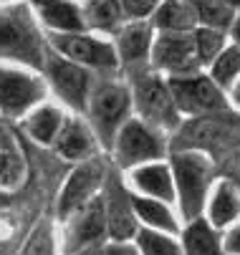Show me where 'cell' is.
<instances>
[{
  "label": "cell",
  "instance_id": "cell-1",
  "mask_svg": "<svg viewBox=\"0 0 240 255\" xmlns=\"http://www.w3.org/2000/svg\"><path fill=\"white\" fill-rule=\"evenodd\" d=\"M46 53V30L28 0L0 3V63H15L41 71Z\"/></svg>",
  "mask_w": 240,
  "mask_h": 255
},
{
  "label": "cell",
  "instance_id": "cell-2",
  "mask_svg": "<svg viewBox=\"0 0 240 255\" xmlns=\"http://www.w3.org/2000/svg\"><path fill=\"white\" fill-rule=\"evenodd\" d=\"M134 109L129 81H119V74L114 76H99L94 84V91L89 96V127L94 129L96 139L112 147L119 129L129 122V114Z\"/></svg>",
  "mask_w": 240,
  "mask_h": 255
},
{
  "label": "cell",
  "instance_id": "cell-3",
  "mask_svg": "<svg viewBox=\"0 0 240 255\" xmlns=\"http://www.w3.org/2000/svg\"><path fill=\"white\" fill-rule=\"evenodd\" d=\"M131 89V101L139 119L147 124L162 129V131H172L180 124V109L175 104L172 89H169V79L152 66L124 74Z\"/></svg>",
  "mask_w": 240,
  "mask_h": 255
},
{
  "label": "cell",
  "instance_id": "cell-4",
  "mask_svg": "<svg viewBox=\"0 0 240 255\" xmlns=\"http://www.w3.org/2000/svg\"><path fill=\"white\" fill-rule=\"evenodd\" d=\"M46 38L53 51L91 68L99 76L121 74L114 41L107 35H99L94 30H76V33H46Z\"/></svg>",
  "mask_w": 240,
  "mask_h": 255
},
{
  "label": "cell",
  "instance_id": "cell-5",
  "mask_svg": "<svg viewBox=\"0 0 240 255\" xmlns=\"http://www.w3.org/2000/svg\"><path fill=\"white\" fill-rule=\"evenodd\" d=\"M41 74L48 84V89L74 112H84L86 114V106H89V96L94 91V84L99 79V74H94L91 68L71 61L61 56L58 51H53L48 46V53H46V61H43V68Z\"/></svg>",
  "mask_w": 240,
  "mask_h": 255
},
{
  "label": "cell",
  "instance_id": "cell-6",
  "mask_svg": "<svg viewBox=\"0 0 240 255\" xmlns=\"http://www.w3.org/2000/svg\"><path fill=\"white\" fill-rule=\"evenodd\" d=\"M48 94L41 71L15 63H0V114L18 119L36 109Z\"/></svg>",
  "mask_w": 240,
  "mask_h": 255
},
{
  "label": "cell",
  "instance_id": "cell-7",
  "mask_svg": "<svg viewBox=\"0 0 240 255\" xmlns=\"http://www.w3.org/2000/svg\"><path fill=\"white\" fill-rule=\"evenodd\" d=\"M169 89H172L175 104L180 109V114H195V117H205V114H220L228 112V91L220 89L210 74L197 71L190 76H175L169 79Z\"/></svg>",
  "mask_w": 240,
  "mask_h": 255
},
{
  "label": "cell",
  "instance_id": "cell-8",
  "mask_svg": "<svg viewBox=\"0 0 240 255\" xmlns=\"http://www.w3.org/2000/svg\"><path fill=\"white\" fill-rule=\"evenodd\" d=\"M112 147L119 167H136L149 159H159L164 154L162 129L147 124L144 119H129L119 129Z\"/></svg>",
  "mask_w": 240,
  "mask_h": 255
},
{
  "label": "cell",
  "instance_id": "cell-9",
  "mask_svg": "<svg viewBox=\"0 0 240 255\" xmlns=\"http://www.w3.org/2000/svg\"><path fill=\"white\" fill-rule=\"evenodd\" d=\"M172 177L177 185V195H180V207L187 220H197L202 205H205V195H208V185H210V164L200 154H177L175 164H172Z\"/></svg>",
  "mask_w": 240,
  "mask_h": 255
},
{
  "label": "cell",
  "instance_id": "cell-10",
  "mask_svg": "<svg viewBox=\"0 0 240 255\" xmlns=\"http://www.w3.org/2000/svg\"><path fill=\"white\" fill-rule=\"evenodd\" d=\"M152 68L167 79L190 76L202 71V63L195 51L192 30L187 33H157L152 46Z\"/></svg>",
  "mask_w": 240,
  "mask_h": 255
},
{
  "label": "cell",
  "instance_id": "cell-11",
  "mask_svg": "<svg viewBox=\"0 0 240 255\" xmlns=\"http://www.w3.org/2000/svg\"><path fill=\"white\" fill-rule=\"evenodd\" d=\"M154 25L149 23V18L144 20H126L117 35H114V48L119 56V68L121 74H131L152 66V46H154Z\"/></svg>",
  "mask_w": 240,
  "mask_h": 255
},
{
  "label": "cell",
  "instance_id": "cell-12",
  "mask_svg": "<svg viewBox=\"0 0 240 255\" xmlns=\"http://www.w3.org/2000/svg\"><path fill=\"white\" fill-rule=\"evenodd\" d=\"M46 33L86 30L81 0H28Z\"/></svg>",
  "mask_w": 240,
  "mask_h": 255
},
{
  "label": "cell",
  "instance_id": "cell-13",
  "mask_svg": "<svg viewBox=\"0 0 240 255\" xmlns=\"http://www.w3.org/2000/svg\"><path fill=\"white\" fill-rule=\"evenodd\" d=\"M104 233H109L107 230V207L101 200H89L84 207H79L74 212V220L68 225V235H66V253L101 243Z\"/></svg>",
  "mask_w": 240,
  "mask_h": 255
},
{
  "label": "cell",
  "instance_id": "cell-14",
  "mask_svg": "<svg viewBox=\"0 0 240 255\" xmlns=\"http://www.w3.org/2000/svg\"><path fill=\"white\" fill-rule=\"evenodd\" d=\"M101 177H104V169H101L99 162H84L68 177L66 187L61 192V200H58V212L63 217H71L79 207H84L89 200H94V192L101 185Z\"/></svg>",
  "mask_w": 240,
  "mask_h": 255
},
{
  "label": "cell",
  "instance_id": "cell-15",
  "mask_svg": "<svg viewBox=\"0 0 240 255\" xmlns=\"http://www.w3.org/2000/svg\"><path fill=\"white\" fill-rule=\"evenodd\" d=\"M107 230L114 240H126L129 235L136 233V210H134V197L121 187L117 177H109L107 187Z\"/></svg>",
  "mask_w": 240,
  "mask_h": 255
},
{
  "label": "cell",
  "instance_id": "cell-16",
  "mask_svg": "<svg viewBox=\"0 0 240 255\" xmlns=\"http://www.w3.org/2000/svg\"><path fill=\"white\" fill-rule=\"evenodd\" d=\"M81 5H84L86 30H94L99 35L114 38L117 30L126 23L119 0H81Z\"/></svg>",
  "mask_w": 240,
  "mask_h": 255
},
{
  "label": "cell",
  "instance_id": "cell-17",
  "mask_svg": "<svg viewBox=\"0 0 240 255\" xmlns=\"http://www.w3.org/2000/svg\"><path fill=\"white\" fill-rule=\"evenodd\" d=\"M94 129L81 119H63V127L56 136V149L66 159H86L94 152Z\"/></svg>",
  "mask_w": 240,
  "mask_h": 255
},
{
  "label": "cell",
  "instance_id": "cell-18",
  "mask_svg": "<svg viewBox=\"0 0 240 255\" xmlns=\"http://www.w3.org/2000/svg\"><path fill=\"white\" fill-rule=\"evenodd\" d=\"M149 23L154 25L157 33H187L197 28L187 0H159Z\"/></svg>",
  "mask_w": 240,
  "mask_h": 255
},
{
  "label": "cell",
  "instance_id": "cell-19",
  "mask_svg": "<svg viewBox=\"0 0 240 255\" xmlns=\"http://www.w3.org/2000/svg\"><path fill=\"white\" fill-rule=\"evenodd\" d=\"M63 112L53 104H38L36 109H30L25 114V131L30 139H36L41 144H51L56 141L61 127H63Z\"/></svg>",
  "mask_w": 240,
  "mask_h": 255
},
{
  "label": "cell",
  "instance_id": "cell-20",
  "mask_svg": "<svg viewBox=\"0 0 240 255\" xmlns=\"http://www.w3.org/2000/svg\"><path fill=\"white\" fill-rule=\"evenodd\" d=\"M131 179H134L136 190L147 192L154 200H162V202L175 200V177L162 164H144L139 169H134Z\"/></svg>",
  "mask_w": 240,
  "mask_h": 255
},
{
  "label": "cell",
  "instance_id": "cell-21",
  "mask_svg": "<svg viewBox=\"0 0 240 255\" xmlns=\"http://www.w3.org/2000/svg\"><path fill=\"white\" fill-rule=\"evenodd\" d=\"M25 174L23 152L18 147L15 136L0 124V187H18Z\"/></svg>",
  "mask_w": 240,
  "mask_h": 255
},
{
  "label": "cell",
  "instance_id": "cell-22",
  "mask_svg": "<svg viewBox=\"0 0 240 255\" xmlns=\"http://www.w3.org/2000/svg\"><path fill=\"white\" fill-rule=\"evenodd\" d=\"M208 74H210V79L220 86V89H225L228 94H230V89L238 84V79H240V46L238 43H228L215 58H213V63L208 66Z\"/></svg>",
  "mask_w": 240,
  "mask_h": 255
},
{
  "label": "cell",
  "instance_id": "cell-23",
  "mask_svg": "<svg viewBox=\"0 0 240 255\" xmlns=\"http://www.w3.org/2000/svg\"><path fill=\"white\" fill-rule=\"evenodd\" d=\"M195 23L197 25H208V28H220L230 33L233 18H235V8L223 3V0H187Z\"/></svg>",
  "mask_w": 240,
  "mask_h": 255
},
{
  "label": "cell",
  "instance_id": "cell-24",
  "mask_svg": "<svg viewBox=\"0 0 240 255\" xmlns=\"http://www.w3.org/2000/svg\"><path fill=\"white\" fill-rule=\"evenodd\" d=\"M192 41H195V51H197V58H200L202 68H208L213 63V58L230 43V33L220 30V28L197 25L192 30Z\"/></svg>",
  "mask_w": 240,
  "mask_h": 255
},
{
  "label": "cell",
  "instance_id": "cell-25",
  "mask_svg": "<svg viewBox=\"0 0 240 255\" xmlns=\"http://www.w3.org/2000/svg\"><path fill=\"white\" fill-rule=\"evenodd\" d=\"M185 255H223L218 235L205 220H192L185 233Z\"/></svg>",
  "mask_w": 240,
  "mask_h": 255
},
{
  "label": "cell",
  "instance_id": "cell-26",
  "mask_svg": "<svg viewBox=\"0 0 240 255\" xmlns=\"http://www.w3.org/2000/svg\"><path fill=\"white\" fill-rule=\"evenodd\" d=\"M210 215L215 225H228L240 215V195L235 192L233 185H220L213 195V205H210Z\"/></svg>",
  "mask_w": 240,
  "mask_h": 255
},
{
  "label": "cell",
  "instance_id": "cell-27",
  "mask_svg": "<svg viewBox=\"0 0 240 255\" xmlns=\"http://www.w3.org/2000/svg\"><path fill=\"white\" fill-rule=\"evenodd\" d=\"M134 210H136V217L154 228V230H162V233H172L177 230L175 225V217L169 215V210L159 202V200H144V197H134Z\"/></svg>",
  "mask_w": 240,
  "mask_h": 255
},
{
  "label": "cell",
  "instance_id": "cell-28",
  "mask_svg": "<svg viewBox=\"0 0 240 255\" xmlns=\"http://www.w3.org/2000/svg\"><path fill=\"white\" fill-rule=\"evenodd\" d=\"M136 245H139L142 255H182L180 245L172 238L162 235V230H154V228L136 233Z\"/></svg>",
  "mask_w": 240,
  "mask_h": 255
},
{
  "label": "cell",
  "instance_id": "cell-29",
  "mask_svg": "<svg viewBox=\"0 0 240 255\" xmlns=\"http://www.w3.org/2000/svg\"><path fill=\"white\" fill-rule=\"evenodd\" d=\"M20 255H53V233L48 225H41L33 230L30 240L25 243Z\"/></svg>",
  "mask_w": 240,
  "mask_h": 255
},
{
  "label": "cell",
  "instance_id": "cell-30",
  "mask_svg": "<svg viewBox=\"0 0 240 255\" xmlns=\"http://www.w3.org/2000/svg\"><path fill=\"white\" fill-rule=\"evenodd\" d=\"M119 5L126 20H144V18H152L159 0H119Z\"/></svg>",
  "mask_w": 240,
  "mask_h": 255
},
{
  "label": "cell",
  "instance_id": "cell-31",
  "mask_svg": "<svg viewBox=\"0 0 240 255\" xmlns=\"http://www.w3.org/2000/svg\"><path fill=\"white\" fill-rule=\"evenodd\" d=\"M104 255H142L136 248H131V245H124V243H114V245H109V248H104Z\"/></svg>",
  "mask_w": 240,
  "mask_h": 255
},
{
  "label": "cell",
  "instance_id": "cell-32",
  "mask_svg": "<svg viewBox=\"0 0 240 255\" xmlns=\"http://www.w3.org/2000/svg\"><path fill=\"white\" fill-rule=\"evenodd\" d=\"M225 250H228L230 255H240V225L230 230V235H228V240H225Z\"/></svg>",
  "mask_w": 240,
  "mask_h": 255
},
{
  "label": "cell",
  "instance_id": "cell-33",
  "mask_svg": "<svg viewBox=\"0 0 240 255\" xmlns=\"http://www.w3.org/2000/svg\"><path fill=\"white\" fill-rule=\"evenodd\" d=\"M68 255H104V248H101V243H94V245H86L81 250H74Z\"/></svg>",
  "mask_w": 240,
  "mask_h": 255
},
{
  "label": "cell",
  "instance_id": "cell-34",
  "mask_svg": "<svg viewBox=\"0 0 240 255\" xmlns=\"http://www.w3.org/2000/svg\"><path fill=\"white\" fill-rule=\"evenodd\" d=\"M230 41L240 46V10H235V18H233V25H230Z\"/></svg>",
  "mask_w": 240,
  "mask_h": 255
},
{
  "label": "cell",
  "instance_id": "cell-35",
  "mask_svg": "<svg viewBox=\"0 0 240 255\" xmlns=\"http://www.w3.org/2000/svg\"><path fill=\"white\" fill-rule=\"evenodd\" d=\"M230 99H233V104H235V109H240V79H238V84L230 89Z\"/></svg>",
  "mask_w": 240,
  "mask_h": 255
},
{
  "label": "cell",
  "instance_id": "cell-36",
  "mask_svg": "<svg viewBox=\"0 0 240 255\" xmlns=\"http://www.w3.org/2000/svg\"><path fill=\"white\" fill-rule=\"evenodd\" d=\"M223 3H228V5H233L235 10H240V0H223Z\"/></svg>",
  "mask_w": 240,
  "mask_h": 255
},
{
  "label": "cell",
  "instance_id": "cell-37",
  "mask_svg": "<svg viewBox=\"0 0 240 255\" xmlns=\"http://www.w3.org/2000/svg\"><path fill=\"white\" fill-rule=\"evenodd\" d=\"M0 3H15V0H0Z\"/></svg>",
  "mask_w": 240,
  "mask_h": 255
}]
</instances>
